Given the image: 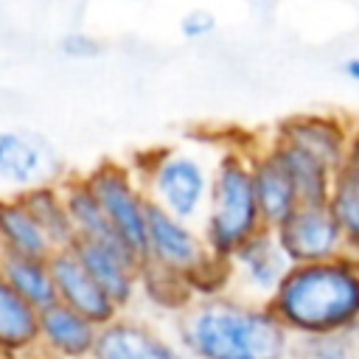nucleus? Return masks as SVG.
Instances as JSON below:
<instances>
[{"label":"nucleus","instance_id":"f257e3e1","mask_svg":"<svg viewBox=\"0 0 359 359\" xmlns=\"http://www.w3.org/2000/svg\"><path fill=\"white\" fill-rule=\"evenodd\" d=\"M177 342L191 359H289L294 339L266 303L230 292L196 297L177 317Z\"/></svg>","mask_w":359,"mask_h":359},{"label":"nucleus","instance_id":"f03ea898","mask_svg":"<svg viewBox=\"0 0 359 359\" xmlns=\"http://www.w3.org/2000/svg\"><path fill=\"white\" fill-rule=\"evenodd\" d=\"M266 306L292 339L359 334V258L292 266Z\"/></svg>","mask_w":359,"mask_h":359},{"label":"nucleus","instance_id":"7ed1b4c3","mask_svg":"<svg viewBox=\"0 0 359 359\" xmlns=\"http://www.w3.org/2000/svg\"><path fill=\"white\" fill-rule=\"evenodd\" d=\"M252 146L255 140L247 146L230 143L219 149L213 163L208 210L199 230L205 236L208 250L219 258H230L244 241L266 230L258 213L255 191H252V171H250Z\"/></svg>","mask_w":359,"mask_h":359},{"label":"nucleus","instance_id":"20e7f679","mask_svg":"<svg viewBox=\"0 0 359 359\" xmlns=\"http://www.w3.org/2000/svg\"><path fill=\"white\" fill-rule=\"evenodd\" d=\"M213 163L216 157L182 146L149 149L135 160H129L149 202L191 224H202L205 219Z\"/></svg>","mask_w":359,"mask_h":359},{"label":"nucleus","instance_id":"39448f33","mask_svg":"<svg viewBox=\"0 0 359 359\" xmlns=\"http://www.w3.org/2000/svg\"><path fill=\"white\" fill-rule=\"evenodd\" d=\"M90 191L95 194L101 210L118 236L143 258L146 255V219H149V196L129 163L101 160L84 174Z\"/></svg>","mask_w":359,"mask_h":359},{"label":"nucleus","instance_id":"423d86ee","mask_svg":"<svg viewBox=\"0 0 359 359\" xmlns=\"http://www.w3.org/2000/svg\"><path fill=\"white\" fill-rule=\"evenodd\" d=\"M210 258H213V252L208 250L199 224L182 222V219L149 205L143 264L160 266L171 275L191 280Z\"/></svg>","mask_w":359,"mask_h":359},{"label":"nucleus","instance_id":"0eeeda50","mask_svg":"<svg viewBox=\"0 0 359 359\" xmlns=\"http://www.w3.org/2000/svg\"><path fill=\"white\" fill-rule=\"evenodd\" d=\"M286 258L292 266L300 264H323L342 255H351L345 233L328 202L323 205H300L278 230H275Z\"/></svg>","mask_w":359,"mask_h":359},{"label":"nucleus","instance_id":"6e6552de","mask_svg":"<svg viewBox=\"0 0 359 359\" xmlns=\"http://www.w3.org/2000/svg\"><path fill=\"white\" fill-rule=\"evenodd\" d=\"M227 261H230V280H233L230 292L252 303H269V297L278 292L280 280L292 269V261L286 258L275 230L255 233Z\"/></svg>","mask_w":359,"mask_h":359},{"label":"nucleus","instance_id":"1a4fd4ad","mask_svg":"<svg viewBox=\"0 0 359 359\" xmlns=\"http://www.w3.org/2000/svg\"><path fill=\"white\" fill-rule=\"evenodd\" d=\"M0 180L17 194L59 182V154L39 132L0 129Z\"/></svg>","mask_w":359,"mask_h":359},{"label":"nucleus","instance_id":"9d476101","mask_svg":"<svg viewBox=\"0 0 359 359\" xmlns=\"http://www.w3.org/2000/svg\"><path fill=\"white\" fill-rule=\"evenodd\" d=\"M356 123H351L342 115L334 112H297L283 118L269 137L292 143L311 157H317L323 165L337 171L348 154V143L353 135Z\"/></svg>","mask_w":359,"mask_h":359},{"label":"nucleus","instance_id":"9b49d317","mask_svg":"<svg viewBox=\"0 0 359 359\" xmlns=\"http://www.w3.org/2000/svg\"><path fill=\"white\" fill-rule=\"evenodd\" d=\"M48 264H50V275H53V286H56V303L73 309L76 314L87 317L98 328H104L107 323H112L115 317L123 314L112 303V297L93 280V275L84 269V264L76 258V252L70 247L56 250L48 258Z\"/></svg>","mask_w":359,"mask_h":359},{"label":"nucleus","instance_id":"f8f14e48","mask_svg":"<svg viewBox=\"0 0 359 359\" xmlns=\"http://www.w3.org/2000/svg\"><path fill=\"white\" fill-rule=\"evenodd\" d=\"M93 359H191L182 345L146 320L121 314L98 331Z\"/></svg>","mask_w":359,"mask_h":359},{"label":"nucleus","instance_id":"ddd939ff","mask_svg":"<svg viewBox=\"0 0 359 359\" xmlns=\"http://www.w3.org/2000/svg\"><path fill=\"white\" fill-rule=\"evenodd\" d=\"M70 250L121 311H126L135 303V297L140 294V266H143L137 255L118 252L104 244L81 241V238H76Z\"/></svg>","mask_w":359,"mask_h":359},{"label":"nucleus","instance_id":"4468645a","mask_svg":"<svg viewBox=\"0 0 359 359\" xmlns=\"http://www.w3.org/2000/svg\"><path fill=\"white\" fill-rule=\"evenodd\" d=\"M250 171H252V191H255L261 222L266 230H278L300 208V199L289 174L283 171V165L278 163L266 140L250 149Z\"/></svg>","mask_w":359,"mask_h":359},{"label":"nucleus","instance_id":"2eb2a0df","mask_svg":"<svg viewBox=\"0 0 359 359\" xmlns=\"http://www.w3.org/2000/svg\"><path fill=\"white\" fill-rule=\"evenodd\" d=\"M98 331L87 317L53 303L39 311V353L48 359H93Z\"/></svg>","mask_w":359,"mask_h":359},{"label":"nucleus","instance_id":"dca6fc26","mask_svg":"<svg viewBox=\"0 0 359 359\" xmlns=\"http://www.w3.org/2000/svg\"><path fill=\"white\" fill-rule=\"evenodd\" d=\"M59 182H62V191H65V202H67V213H70L76 238H81V241H95V244H104V247H109V250L137 255V252L118 236V230L109 224L107 213L101 210L95 194H93L90 185H87L84 174H67V177H62ZM137 258H140V255H137ZM140 261H143V258H140Z\"/></svg>","mask_w":359,"mask_h":359},{"label":"nucleus","instance_id":"f3484780","mask_svg":"<svg viewBox=\"0 0 359 359\" xmlns=\"http://www.w3.org/2000/svg\"><path fill=\"white\" fill-rule=\"evenodd\" d=\"M39 353V311L0 275V359H34Z\"/></svg>","mask_w":359,"mask_h":359},{"label":"nucleus","instance_id":"a211bd4d","mask_svg":"<svg viewBox=\"0 0 359 359\" xmlns=\"http://www.w3.org/2000/svg\"><path fill=\"white\" fill-rule=\"evenodd\" d=\"M266 146L272 149V154L278 157V163L283 165V171L289 174L300 205H323L331 199V188H334V171L328 165H323L317 157H311L309 151L275 140L269 137Z\"/></svg>","mask_w":359,"mask_h":359},{"label":"nucleus","instance_id":"6ab92c4d","mask_svg":"<svg viewBox=\"0 0 359 359\" xmlns=\"http://www.w3.org/2000/svg\"><path fill=\"white\" fill-rule=\"evenodd\" d=\"M0 252L31 258H50L56 252L20 194L0 196Z\"/></svg>","mask_w":359,"mask_h":359},{"label":"nucleus","instance_id":"aec40b11","mask_svg":"<svg viewBox=\"0 0 359 359\" xmlns=\"http://www.w3.org/2000/svg\"><path fill=\"white\" fill-rule=\"evenodd\" d=\"M22 205L31 210V216L36 219V224L42 227V233L48 236L53 250H67L76 241V230L67 213V202H65V191L62 182H45L36 188H28L20 194Z\"/></svg>","mask_w":359,"mask_h":359},{"label":"nucleus","instance_id":"412c9836","mask_svg":"<svg viewBox=\"0 0 359 359\" xmlns=\"http://www.w3.org/2000/svg\"><path fill=\"white\" fill-rule=\"evenodd\" d=\"M0 275L36 311H42V309L56 303V286H53V275H50L48 258L0 252Z\"/></svg>","mask_w":359,"mask_h":359},{"label":"nucleus","instance_id":"4be33fe9","mask_svg":"<svg viewBox=\"0 0 359 359\" xmlns=\"http://www.w3.org/2000/svg\"><path fill=\"white\" fill-rule=\"evenodd\" d=\"M140 294L151 306H157L163 311H174L177 317L196 300L185 278L171 275V272H165L160 266H151V264L140 266Z\"/></svg>","mask_w":359,"mask_h":359},{"label":"nucleus","instance_id":"5701e85b","mask_svg":"<svg viewBox=\"0 0 359 359\" xmlns=\"http://www.w3.org/2000/svg\"><path fill=\"white\" fill-rule=\"evenodd\" d=\"M351 255L359 258V180L342 171H334V188H331V199H328Z\"/></svg>","mask_w":359,"mask_h":359},{"label":"nucleus","instance_id":"b1692460","mask_svg":"<svg viewBox=\"0 0 359 359\" xmlns=\"http://www.w3.org/2000/svg\"><path fill=\"white\" fill-rule=\"evenodd\" d=\"M289 359H359V334L297 337Z\"/></svg>","mask_w":359,"mask_h":359},{"label":"nucleus","instance_id":"393cba45","mask_svg":"<svg viewBox=\"0 0 359 359\" xmlns=\"http://www.w3.org/2000/svg\"><path fill=\"white\" fill-rule=\"evenodd\" d=\"M59 50L70 59H95V56H101L104 45H101V39H95L87 31H70V34L62 36Z\"/></svg>","mask_w":359,"mask_h":359},{"label":"nucleus","instance_id":"a878e982","mask_svg":"<svg viewBox=\"0 0 359 359\" xmlns=\"http://www.w3.org/2000/svg\"><path fill=\"white\" fill-rule=\"evenodd\" d=\"M216 31V17L205 8H191L188 14L180 17V34L185 39H205Z\"/></svg>","mask_w":359,"mask_h":359},{"label":"nucleus","instance_id":"bb28decb","mask_svg":"<svg viewBox=\"0 0 359 359\" xmlns=\"http://www.w3.org/2000/svg\"><path fill=\"white\" fill-rule=\"evenodd\" d=\"M337 171H345V174H351V177L359 180V126L353 129L351 143H348V154H345V160H342V165Z\"/></svg>","mask_w":359,"mask_h":359},{"label":"nucleus","instance_id":"cd10ccee","mask_svg":"<svg viewBox=\"0 0 359 359\" xmlns=\"http://www.w3.org/2000/svg\"><path fill=\"white\" fill-rule=\"evenodd\" d=\"M339 70L353 81V84H359V56H351V59H345L342 65H339Z\"/></svg>","mask_w":359,"mask_h":359}]
</instances>
